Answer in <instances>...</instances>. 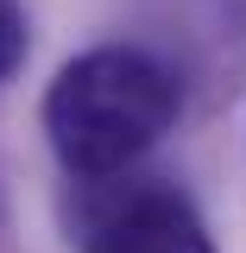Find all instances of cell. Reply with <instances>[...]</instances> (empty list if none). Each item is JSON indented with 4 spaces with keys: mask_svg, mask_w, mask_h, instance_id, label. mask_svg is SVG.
Returning <instances> with one entry per match:
<instances>
[{
    "mask_svg": "<svg viewBox=\"0 0 246 253\" xmlns=\"http://www.w3.org/2000/svg\"><path fill=\"white\" fill-rule=\"evenodd\" d=\"M183 108L177 76L139 44H95L44 89V133L70 177H120L171 133Z\"/></svg>",
    "mask_w": 246,
    "mask_h": 253,
    "instance_id": "obj_1",
    "label": "cell"
},
{
    "mask_svg": "<svg viewBox=\"0 0 246 253\" xmlns=\"http://www.w3.org/2000/svg\"><path fill=\"white\" fill-rule=\"evenodd\" d=\"M76 253H215L209 228L177 184H107L95 177L82 221H76Z\"/></svg>",
    "mask_w": 246,
    "mask_h": 253,
    "instance_id": "obj_2",
    "label": "cell"
},
{
    "mask_svg": "<svg viewBox=\"0 0 246 253\" xmlns=\"http://www.w3.org/2000/svg\"><path fill=\"white\" fill-rule=\"evenodd\" d=\"M26 63V13L19 0H0V83Z\"/></svg>",
    "mask_w": 246,
    "mask_h": 253,
    "instance_id": "obj_3",
    "label": "cell"
}]
</instances>
